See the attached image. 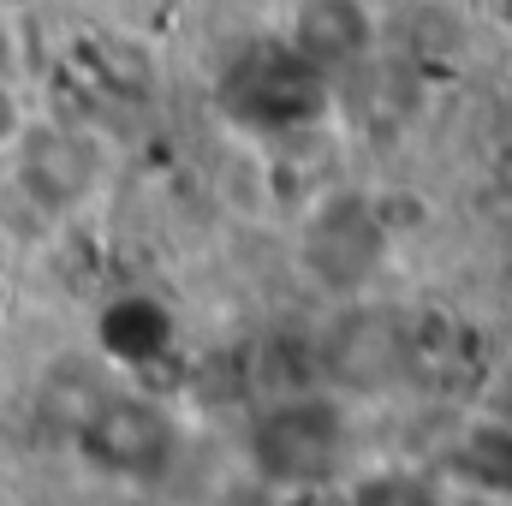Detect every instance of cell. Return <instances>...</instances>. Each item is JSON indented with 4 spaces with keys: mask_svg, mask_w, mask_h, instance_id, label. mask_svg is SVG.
<instances>
[{
    "mask_svg": "<svg viewBox=\"0 0 512 506\" xmlns=\"http://www.w3.org/2000/svg\"><path fill=\"white\" fill-rule=\"evenodd\" d=\"M6 161H12V185H18L42 215H72V209L96 191V179H102L96 149H90L78 131L54 126V120H30L24 137H18V149H12Z\"/></svg>",
    "mask_w": 512,
    "mask_h": 506,
    "instance_id": "1",
    "label": "cell"
},
{
    "mask_svg": "<svg viewBox=\"0 0 512 506\" xmlns=\"http://www.w3.org/2000/svg\"><path fill=\"white\" fill-rule=\"evenodd\" d=\"M370 42H376V12L364 0H298L292 12V48L322 66L364 60Z\"/></svg>",
    "mask_w": 512,
    "mask_h": 506,
    "instance_id": "2",
    "label": "cell"
},
{
    "mask_svg": "<svg viewBox=\"0 0 512 506\" xmlns=\"http://www.w3.org/2000/svg\"><path fill=\"white\" fill-rule=\"evenodd\" d=\"M24 126H30V120H24V102H18V90L0 78V155H12V149H18Z\"/></svg>",
    "mask_w": 512,
    "mask_h": 506,
    "instance_id": "3",
    "label": "cell"
}]
</instances>
